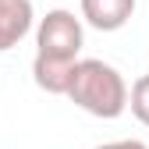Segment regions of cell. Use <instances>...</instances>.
<instances>
[{"label":"cell","instance_id":"cell-1","mask_svg":"<svg viewBox=\"0 0 149 149\" xmlns=\"http://www.w3.org/2000/svg\"><path fill=\"white\" fill-rule=\"evenodd\" d=\"M68 100L92 117L114 121L128 110V82L121 78V71L114 64L89 57V61H78V68H74V82L68 89Z\"/></svg>","mask_w":149,"mask_h":149},{"label":"cell","instance_id":"cell-2","mask_svg":"<svg viewBox=\"0 0 149 149\" xmlns=\"http://www.w3.org/2000/svg\"><path fill=\"white\" fill-rule=\"evenodd\" d=\"M82 18H74L64 7L46 11V18H39V29H36V53H46V57H61V61H78L82 50Z\"/></svg>","mask_w":149,"mask_h":149},{"label":"cell","instance_id":"cell-3","mask_svg":"<svg viewBox=\"0 0 149 149\" xmlns=\"http://www.w3.org/2000/svg\"><path fill=\"white\" fill-rule=\"evenodd\" d=\"M32 0H0V53L14 50L32 32Z\"/></svg>","mask_w":149,"mask_h":149},{"label":"cell","instance_id":"cell-4","mask_svg":"<svg viewBox=\"0 0 149 149\" xmlns=\"http://www.w3.org/2000/svg\"><path fill=\"white\" fill-rule=\"evenodd\" d=\"M74 68L78 61H61V57H46V53H36L32 61V78L43 92L50 96H68V89L74 82Z\"/></svg>","mask_w":149,"mask_h":149},{"label":"cell","instance_id":"cell-5","mask_svg":"<svg viewBox=\"0 0 149 149\" xmlns=\"http://www.w3.org/2000/svg\"><path fill=\"white\" fill-rule=\"evenodd\" d=\"M135 0H82V18L100 32H117L132 22Z\"/></svg>","mask_w":149,"mask_h":149},{"label":"cell","instance_id":"cell-6","mask_svg":"<svg viewBox=\"0 0 149 149\" xmlns=\"http://www.w3.org/2000/svg\"><path fill=\"white\" fill-rule=\"evenodd\" d=\"M128 107H132L135 121L149 128V74H139V78L132 82V92H128Z\"/></svg>","mask_w":149,"mask_h":149},{"label":"cell","instance_id":"cell-7","mask_svg":"<svg viewBox=\"0 0 149 149\" xmlns=\"http://www.w3.org/2000/svg\"><path fill=\"white\" fill-rule=\"evenodd\" d=\"M96 149H149V146L139 142V139H121V142H103V146H96Z\"/></svg>","mask_w":149,"mask_h":149}]
</instances>
